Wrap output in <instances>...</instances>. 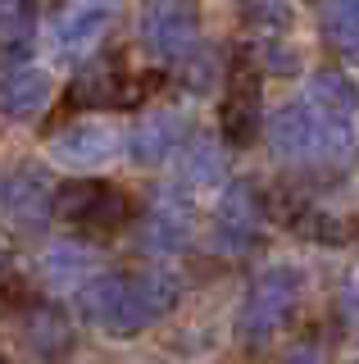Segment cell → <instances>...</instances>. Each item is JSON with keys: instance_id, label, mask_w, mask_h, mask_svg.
<instances>
[{"instance_id": "6da1fadb", "label": "cell", "mask_w": 359, "mask_h": 364, "mask_svg": "<svg viewBox=\"0 0 359 364\" xmlns=\"http://www.w3.org/2000/svg\"><path fill=\"white\" fill-rule=\"evenodd\" d=\"M177 301H182V282H177V273H168L160 264H145L137 273H96L92 282H82L73 291L82 323H92L118 341L168 318L177 310Z\"/></svg>"}, {"instance_id": "7a4b0ae2", "label": "cell", "mask_w": 359, "mask_h": 364, "mask_svg": "<svg viewBox=\"0 0 359 364\" xmlns=\"http://www.w3.org/2000/svg\"><path fill=\"white\" fill-rule=\"evenodd\" d=\"M268 151L287 164H341L355 151V123L328 119L309 100H287L264 123Z\"/></svg>"}, {"instance_id": "3957f363", "label": "cell", "mask_w": 359, "mask_h": 364, "mask_svg": "<svg viewBox=\"0 0 359 364\" xmlns=\"http://www.w3.org/2000/svg\"><path fill=\"white\" fill-rule=\"evenodd\" d=\"M300 296H305V269H300V264L277 259V264L260 269L250 278V287H245V296H241L237 337L245 341V346H264V341L273 337L291 314H296Z\"/></svg>"}, {"instance_id": "277c9868", "label": "cell", "mask_w": 359, "mask_h": 364, "mask_svg": "<svg viewBox=\"0 0 359 364\" xmlns=\"http://www.w3.org/2000/svg\"><path fill=\"white\" fill-rule=\"evenodd\" d=\"M55 214V191L41 164H9L0 173V232L14 242H41Z\"/></svg>"}, {"instance_id": "5b68a950", "label": "cell", "mask_w": 359, "mask_h": 364, "mask_svg": "<svg viewBox=\"0 0 359 364\" xmlns=\"http://www.w3.org/2000/svg\"><path fill=\"white\" fill-rule=\"evenodd\" d=\"M55 214L77 223L82 232L109 237V232H118V228L128 223L132 210H128V196H123L114 182L92 178V173H73V178H64L60 187H55Z\"/></svg>"}, {"instance_id": "8992f818", "label": "cell", "mask_w": 359, "mask_h": 364, "mask_svg": "<svg viewBox=\"0 0 359 364\" xmlns=\"http://www.w3.org/2000/svg\"><path fill=\"white\" fill-rule=\"evenodd\" d=\"M219 128H223V146H237V151L255 146L264 132V68L250 55H237V64L228 68Z\"/></svg>"}, {"instance_id": "52a82bcc", "label": "cell", "mask_w": 359, "mask_h": 364, "mask_svg": "<svg viewBox=\"0 0 359 364\" xmlns=\"http://www.w3.org/2000/svg\"><path fill=\"white\" fill-rule=\"evenodd\" d=\"M260 228H264V200L255 196V187L250 182H228L214 214H209L205 246L219 250V255H245L260 242Z\"/></svg>"}, {"instance_id": "ba28073f", "label": "cell", "mask_w": 359, "mask_h": 364, "mask_svg": "<svg viewBox=\"0 0 359 364\" xmlns=\"http://www.w3.org/2000/svg\"><path fill=\"white\" fill-rule=\"evenodd\" d=\"M196 32H200L196 0H145L137 18V37L155 60H182L196 46Z\"/></svg>"}, {"instance_id": "9c48e42d", "label": "cell", "mask_w": 359, "mask_h": 364, "mask_svg": "<svg viewBox=\"0 0 359 364\" xmlns=\"http://www.w3.org/2000/svg\"><path fill=\"white\" fill-rule=\"evenodd\" d=\"M114 18H118V0H69L50 23V50L60 60H82L114 28Z\"/></svg>"}, {"instance_id": "30bf717a", "label": "cell", "mask_w": 359, "mask_h": 364, "mask_svg": "<svg viewBox=\"0 0 359 364\" xmlns=\"http://www.w3.org/2000/svg\"><path fill=\"white\" fill-rule=\"evenodd\" d=\"M50 164L69 168V173H96V168H109L118 155V132L100 119H77L69 128H60L50 136Z\"/></svg>"}, {"instance_id": "8fae6325", "label": "cell", "mask_w": 359, "mask_h": 364, "mask_svg": "<svg viewBox=\"0 0 359 364\" xmlns=\"http://www.w3.org/2000/svg\"><path fill=\"white\" fill-rule=\"evenodd\" d=\"M14 328H18V346H23V355L32 364H64L77 346V333L64 318V310L46 305L41 296L14 314Z\"/></svg>"}, {"instance_id": "7c38bea8", "label": "cell", "mask_w": 359, "mask_h": 364, "mask_svg": "<svg viewBox=\"0 0 359 364\" xmlns=\"http://www.w3.org/2000/svg\"><path fill=\"white\" fill-rule=\"evenodd\" d=\"M192 132L196 128H192V119H187L182 109L160 105V109L141 114V119L128 128V155H132V164H141V168H160L182 151Z\"/></svg>"}, {"instance_id": "4fadbf2b", "label": "cell", "mask_w": 359, "mask_h": 364, "mask_svg": "<svg viewBox=\"0 0 359 364\" xmlns=\"http://www.w3.org/2000/svg\"><path fill=\"white\" fill-rule=\"evenodd\" d=\"M192 200L182 196L177 187L160 191V196L150 200V210L141 214V228H137V246L150 250V255H173V250H182L192 242Z\"/></svg>"}, {"instance_id": "5bb4252c", "label": "cell", "mask_w": 359, "mask_h": 364, "mask_svg": "<svg viewBox=\"0 0 359 364\" xmlns=\"http://www.w3.org/2000/svg\"><path fill=\"white\" fill-rule=\"evenodd\" d=\"M50 96H55V82L46 68L37 64H14L0 73V114L9 123H32L50 109Z\"/></svg>"}, {"instance_id": "9a60e30c", "label": "cell", "mask_w": 359, "mask_h": 364, "mask_svg": "<svg viewBox=\"0 0 359 364\" xmlns=\"http://www.w3.org/2000/svg\"><path fill=\"white\" fill-rule=\"evenodd\" d=\"M69 100L82 109H105V105H123L128 87H123V60L118 55H92L82 60V68L73 73Z\"/></svg>"}, {"instance_id": "2e32d148", "label": "cell", "mask_w": 359, "mask_h": 364, "mask_svg": "<svg viewBox=\"0 0 359 364\" xmlns=\"http://www.w3.org/2000/svg\"><path fill=\"white\" fill-rule=\"evenodd\" d=\"M291 232H300L314 246H355L359 219L341 210H323V205H300V214H291Z\"/></svg>"}, {"instance_id": "e0dca14e", "label": "cell", "mask_w": 359, "mask_h": 364, "mask_svg": "<svg viewBox=\"0 0 359 364\" xmlns=\"http://www.w3.org/2000/svg\"><path fill=\"white\" fill-rule=\"evenodd\" d=\"M96 273H100V259L77 242H55L46 255H41V278L60 291H77L82 282H92Z\"/></svg>"}, {"instance_id": "ac0fdd59", "label": "cell", "mask_w": 359, "mask_h": 364, "mask_svg": "<svg viewBox=\"0 0 359 364\" xmlns=\"http://www.w3.org/2000/svg\"><path fill=\"white\" fill-rule=\"evenodd\" d=\"M305 100L319 114H328V119H355L359 87H355V77L346 73V68H319V73H309Z\"/></svg>"}, {"instance_id": "d6986e66", "label": "cell", "mask_w": 359, "mask_h": 364, "mask_svg": "<svg viewBox=\"0 0 359 364\" xmlns=\"http://www.w3.org/2000/svg\"><path fill=\"white\" fill-rule=\"evenodd\" d=\"M177 168H182L187 187H209L228 173V155H223V136H200L192 132L187 146L177 151Z\"/></svg>"}, {"instance_id": "ffe728a7", "label": "cell", "mask_w": 359, "mask_h": 364, "mask_svg": "<svg viewBox=\"0 0 359 364\" xmlns=\"http://www.w3.org/2000/svg\"><path fill=\"white\" fill-rule=\"evenodd\" d=\"M323 28L341 46L346 60L359 64V0H328L323 5Z\"/></svg>"}, {"instance_id": "44dd1931", "label": "cell", "mask_w": 359, "mask_h": 364, "mask_svg": "<svg viewBox=\"0 0 359 364\" xmlns=\"http://www.w3.org/2000/svg\"><path fill=\"white\" fill-rule=\"evenodd\" d=\"M173 64H177V82L192 91V96H205V91L219 82V68H223L209 46H192V50H187L182 60H173Z\"/></svg>"}, {"instance_id": "7402d4cb", "label": "cell", "mask_w": 359, "mask_h": 364, "mask_svg": "<svg viewBox=\"0 0 359 364\" xmlns=\"http://www.w3.org/2000/svg\"><path fill=\"white\" fill-rule=\"evenodd\" d=\"M291 14H296L291 0H241L245 28H260V32H282L291 23Z\"/></svg>"}, {"instance_id": "603a6c76", "label": "cell", "mask_w": 359, "mask_h": 364, "mask_svg": "<svg viewBox=\"0 0 359 364\" xmlns=\"http://www.w3.org/2000/svg\"><path fill=\"white\" fill-rule=\"evenodd\" d=\"M255 64L264 68V73H296L300 68V50L296 46H287V41H277V37H268L264 46H260V55H255Z\"/></svg>"}, {"instance_id": "cb8c5ba5", "label": "cell", "mask_w": 359, "mask_h": 364, "mask_svg": "<svg viewBox=\"0 0 359 364\" xmlns=\"http://www.w3.org/2000/svg\"><path fill=\"white\" fill-rule=\"evenodd\" d=\"M341 318L359 333V269L346 278V287H341Z\"/></svg>"}, {"instance_id": "d4e9b609", "label": "cell", "mask_w": 359, "mask_h": 364, "mask_svg": "<svg viewBox=\"0 0 359 364\" xmlns=\"http://www.w3.org/2000/svg\"><path fill=\"white\" fill-rule=\"evenodd\" d=\"M28 23V0H0V32L23 28Z\"/></svg>"}, {"instance_id": "484cf974", "label": "cell", "mask_w": 359, "mask_h": 364, "mask_svg": "<svg viewBox=\"0 0 359 364\" xmlns=\"http://www.w3.org/2000/svg\"><path fill=\"white\" fill-rule=\"evenodd\" d=\"M282 364H323V346L319 341H296L282 355Z\"/></svg>"}, {"instance_id": "4316f807", "label": "cell", "mask_w": 359, "mask_h": 364, "mask_svg": "<svg viewBox=\"0 0 359 364\" xmlns=\"http://www.w3.org/2000/svg\"><path fill=\"white\" fill-rule=\"evenodd\" d=\"M0 364H5V355H0Z\"/></svg>"}, {"instance_id": "83f0119b", "label": "cell", "mask_w": 359, "mask_h": 364, "mask_svg": "<svg viewBox=\"0 0 359 364\" xmlns=\"http://www.w3.org/2000/svg\"><path fill=\"white\" fill-rule=\"evenodd\" d=\"M355 364H359V360H355Z\"/></svg>"}]
</instances>
